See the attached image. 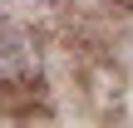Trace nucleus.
I'll use <instances>...</instances> for the list:
<instances>
[{
    "instance_id": "f257e3e1",
    "label": "nucleus",
    "mask_w": 133,
    "mask_h": 128,
    "mask_svg": "<svg viewBox=\"0 0 133 128\" xmlns=\"http://www.w3.org/2000/svg\"><path fill=\"white\" fill-rule=\"evenodd\" d=\"M39 69V54H35V39L20 30V25H0V84L20 89L30 84Z\"/></svg>"
}]
</instances>
